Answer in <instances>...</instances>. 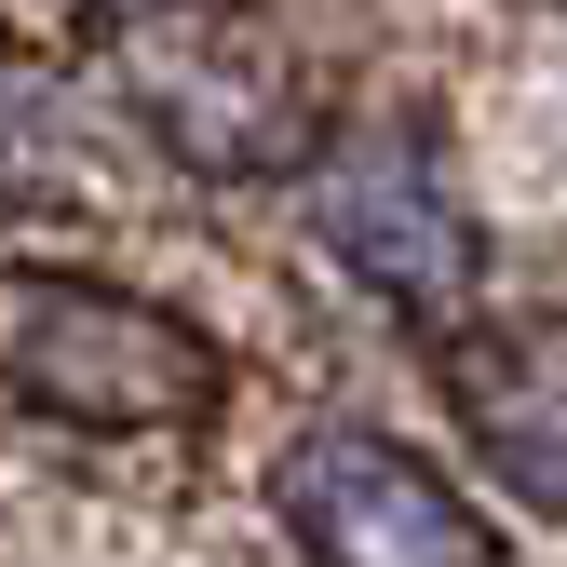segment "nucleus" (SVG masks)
Returning <instances> with one entry per match:
<instances>
[{"label": "nucleus", "mask_w": 567, "mask_h": 567, "mask_svg": "<svg viewBox=\"0 0 567 567\" xmlns=\"http://www.w3.org/2000/svg\"><path fill=\"white\" fill-rule=\"evenodd\" d=\"M0 392L68 433H189L230 392V351L82 270H0Z\"/></svg>", "instance_id": "1"}, {"label": "nucleus", "mask_w": 567, "mask_h": 567, "mask_svg": "<svg viewBox=\"0 0 567 567\" xmlns=\"http://www.w3.org/2000/svg\"><path fill=\"white\" fill-rule=\"evenodd\" d=\"M270 501H284V527L311 540V567H501L486 527L460 514V486L433 460H405L392 433H365V419L298 433L284 473H270Z\"/></svg>", "instance_id": "2"}, {"label": "nucleus", "mask_w": 567, "mask_h": 567, "mask_svg": "<svg viewBox=\"0 0 567 567\" xmlns=\"http://www.w3.org/2000/svg\"><path fill=\"white\" fill-rule=\"evenodd\" d=\"M135 28H150L135 109H150V135L176 163H203V176H284L311 150V95L284 82L270 41H244L230 14H189V0H163V14H135Z\"/></svg>", "instance_id": "3"}, {"label": "nucleus", "mask_w": 567, "mask_h": 567, "mask_svg": "<svg viewBox=\"0 0 567 567\" xmlns=\"http://www.w3.org/2000/svg\"><path fill=\"white\" fill-rule=\"evenodd\" d=\"M324 244L365 270L392 311H419V324L473 311V217L446 203V176H433L419 135H351V150L324 163Z\"/></svg>", "instance_id": "4"}, {"label": "nucleus", "mask_w": 567, "mask_h": 567, "mask_svg": "<svg viewBox=\"0 0 567 567\" xmlns=\"http://www.w3.org/2000/svg\"><path fill=\"white\" fill-rule=\"evenodd\" d=\"M460 405H473L486 460H501L527 501L567 514V351L554 338H473L460 351Z\"/></svg>", "instance_id": "5"}, {"label": "nucleus", "mask_w": 567, "mask_h": 567, "mask_svg": "<svg viewBox=\"0 0 567 567\" xmlns=\"http://www.w3.org/2000/svg\"><path fill=\"white\" fill-rule=\"evenodd\" d=\"M82 14H163V0H82Z\"/></svg>", "instance_id": "6"}]
</instances>
